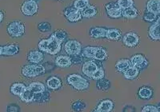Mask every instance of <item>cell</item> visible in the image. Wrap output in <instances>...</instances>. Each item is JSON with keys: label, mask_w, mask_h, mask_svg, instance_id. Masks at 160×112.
<instances>
[{"label": "cell", "mask_w": 160, "mask_h": 112, "mask_svg": "<svg viewBox=\"0 0 160 112\" xmlns=\"http://www.w3.org/2000/svg\"><path fill=\"white\" fill-rule=\"evenodd\" d=\"M97 11L95 9V7L93 6H88V8H86L85 9L82 10V15L84 18H91V17L95 16L96 15Z\"/></svg>", "instance_id": "cell-29"}, {"label": "cell", "mask_w": 160, "mask_h": 112, "mask_svg": "<svg viewBox=\"0 0 160 112\" xmlns=\"http://www.w3.org/2000/svg\"><path fill=\"white\" fill-rule=\"evenodd\" d=\"M89 6L88 0H75L74 2V8L78 11H82Z\"/></svg>", "instance_id": "cell-31"}, {"label": "cell", "mask_w": 160, "mask_h": 112, "mask_svg": "<svg viewBox=\"0 0 160 112\" xmlns=\"http://www.w3.org/2000/svg\"><path fill=\"white\" fill-rule=\"evenodd\" d=\"M106 9L108 11V14L111 18H120L122 15V9L119 6L115 3H111L106 5Z\"/></svg>", "instance_id": "cell-8"}, {"label": "cell", "mask_w": 160, "mask_h": 112, "mask_svg": "<svg viewBox=\"0 0 160 112\" xmlns=\"http://www.w3.org/2000/svg\"><path fill=\"white\" fill-rule=\"evenodd\" d=\"M65 15L69 20L70 22H78L82 18V13L80 12V11L75 9V8H68V10L65 11Z\"/></svg>", "instance_id": "cell-9"}, {"label": "cell", "mask_w": 160, "mask_h": 112, "mask_svg": "<svg viewBox=\"0 0 160 112\" xmlns=\"http://www.w3.org/2000/svg\"><path fill=\"white\" fill-rule=\"evenodd\" d=\"M19 97L22 101L26 102V103H31L32 101H34L35 93L33 92L29 87H28L26 88V90H24V92Z\"/></svg>", "instance_id": "cell-20"}, {"label": "cell", "mask_w": 160, "mask_h": 112, "mask_svg": "<svg viewBox=\"0 0 160 112\" xmlns=\"http://www.w3.org/2000/svg\"><path fill=\"white\" fill-rule=\"evenodd\" d=\"M18 52V47L17 45L11 44V45L2 47V55H15Z\"/></svg>", "instance_id": "cell-17"}, {"label": "cell", "mask_w": 160, "mask_h": 112, "mask_svg": "<svg viewBox=\"0 0 160 112\" xmlns=\"http://www.w3.org/2000/svg\"><path fill=\"white\" fill-rule=\"evenodd\" d=\"M53 35H54V37H55L57 40H58V41L62 43V41H63V40L65 39L66 37H67V32L64 31H57L56 32H55V34H53Z\"/></svg>", "instance_id": "cell-37"}, {"label": "cell", "mask_w": 160, "mask_h": 112, "mask_svg": "<svg viewBox=\"0 0 160 112\" xmlns=\"http://www.w3.org/2000/svg\"><path fill=\"white\" fill-rule=\"evenodd\" d=\"M139 70L137 67L131 66L129 68H128L124 71V77L127 79H134L138 75Z\"/></svg>", "instance_id": "cell-18"}, {"label": "cell", "mask_w": 160, "mask_h": 112, "mask_svg": "<svg viewBox=\"0 0 160 112\" xmlns=\"http://www.w3.org/2000/svg\"><path fill=\"white\" fill-rule=\"evenodd\" d=\"M141 112H160V111L158 110L157 107L151 106V105H148V106H145V107L142 109V111Z\"/></svg>", "instance_id": "cell-41"}, {"label": "cell", "mask_w": 160, "mask_h": 112, "mask_svg": "<svg viewBox=\"0 0 160 112\" xmlns=\"http://www.w3.org/2000/svg\"><path fill=\"white\" fill-rule=\"evenodd\" d=\"M149 35L154 40L160 39V20L158 18L156 22L150 27Z\"/></svg>", "instance_id": "cell-12"}, {"label": "cell", "mask_w": 160, "mask_h": 112, "mask_svg": "<svg viewBox=\"0 0 160 112\" xmlns=\"http://www.w3.org/2000/svg\"><path fill=\"white\" fill-rule=\"evenodd\" d=\"M110 82L107 79H100L98 80V83H97V86H98V88L99 90H107L109 89L110 87Z\"/></svg>", "instance_id": "cell-34"}, {"label": "cell", "mask_w": 160, "mask_h": 112, "mask_svg": "<svg viewBox=\"0 0 160 112\" xmlns=\"http://www.w3.org/2000/svg\"><path fill=\"white\" fill-rule=\"evenodd\" d=\"M2 20H3V14L0 11V23L2 22Z\"/></svg>", "instance_id": "cell-43"}, {"label": "cell", "mask_w": 160, "mask_h": 112, "mask_svg": "<svg viewBox=\"0 0 160 112\" xmlns=\"http://www.w3.org/2000/svg\"><path fill=\"white\" fill-rule=\"evenodd\" d=\"M2 47L0 46V55H2Z\"/></svg>", "instance_id": "cell-44"}, {"label": "cell", "mask_w": 160, "mask_h": 112, "mask_svg": "<svg viewBox=\"0 0 160 112\" xmlns=\"http://www.w3.org/2000/svg\"><path fill=\"white\" fill-rule=\"evenodd\" d=\"M26 88H27V87L24 85L23 83H15L11 86V92L13 94H15V95L20 96L24 92V90H26Z\"/></svg>", "instance_id": "cell-16"}, {"label": "cell", "mask_w": 160, "mask_h": 112, "mask_svg": "<svg viewBox=\"0 0 160 112\" xmlns=\"http://www.w3.org/2000/svg\"><path fill=\"white\" fill-rule=\"evenodd\" d=\"M38 28L41 32H48L51 29V26L48 23H41L38 24Z\"/></svg>", "instance_id": "cell-38"}, {"label": "cell", "mask_w": 160, "mask_h": 112, "mask_svg": "<svg viewBox=\"0 0 160 112\" xmlns=\"http://www.w3.org/2000/svg\"><path fill=\"white\" fill-rule=\"evenodd\" d=\"M113 107H114V103H113V102L110 99H106L99 103L97 109L102 110L103 112H110L112 110Z\"/></svg>", "instance_id": "cell-23"}, {"label": "cell", "mask_w": 160, "mask_h": 112, "mask_svg": "<svg viewBox=\"0 0 160 112\" xmlns=\"http://www.w3.org/2000/svg\"><path fill=\"white\" fill-rule=\"evenodd\" d=\"M49 93L47 91H43L41 93H37L35 94V97H34V101L38 102V103H44L49 100Z\"/></svg>", "instance_id": "cell-27"}, {"label": "cell", "mask_w": 160, "mask_h": 112, "mask_svg": "<svg viewBox=\"0 0 160 112\" xmlns=\"http://www.w3.org/2000/svg\"><path fill=\"white\" fill-rule=\"evenodd\" d=\"M45 72V68L42 66L27 65L22 69V73L26 77H36Z\"/></svg>", "instance_id": "cell-2"}, {"label": "cell", "mask_w": 160, "mask_h": 112, "mask_svg": "<svg viewBox=\"0 0 160 112\" xmlns=\"http://www.w3.org/2000/svg\"><path fill=\"white\" fill-rule=\"evenodd\" d=\"M28 59L29 60L31 63H34V64H39L40 62H42L43 60V54L41 51H31L28 54Z\"/></svg>", "instance_id": "cell-14"}, {"label": "cell", "mask_w": 160, "mask_h": 112, "mask_svg": "<svg viewBox=\"0 0 160 112\" xmlns=\"http://www.w3.org/2000/svg\"><path fill=\"white\" fill-rule=\"evenodd\" d=\"M97 47H87L83 49L82 51V55L87 58L92 59L95 56V51H96Z\"/></svg>", "instance_id": "cell-32"}, {"label": "cell", "mask_w": 160, "mask_h": 112, "mask_svg": "<svg viewBox=\"0 0 160 112\" xmlns=\"http://www.w3.org/2000/svg\"><path fill=\"white\" fill-rule=\"evenodd\" d=\"M131 66V61L128 59L118 60L115 64V68L119 72H124L128 68Z\"/></svg>", "instance_id": "cell-22"}, {"label": "cell", "mask_w": 160, "mask_h": 112, "mask_svg": "<svg viewBox=\"0 0 160 112\" xmlns=\"http://www.w3.org/2000/svg\"><path fill=\"white\" fill-rule=\"evenodd\" d=\"M122 15H123L125 18H135V17H137L138 15V11H137L136 8H135L134 7H131V8H128V9H125L122 11Z\"/></svg>", "instance_id": "cell-28"}, {"label": "cell", "mask_w": 160, "mask_h": 112, "mask_svg": "<svg viewBox=\"0 0 160 112\" xmlns=\"http://www.w3.org/2000/svg\"><path fill=\"white\" fill-rule=\"evenodd\" d=\"M48 40H49V43H48L47 53L52 54V55L58 54L61 50V43L58 40H57L53 34L48 38Z\"/></svg>", "instance_id": "cell-6"}, {"label": "cell", "mask_w": 160, "mask_h": 112, "mask_svg": "<svg viewBox=\"0 0 160 112\" xmlns=\"http://www.w3.org/2000/svg\"><path fill=\"white\" fill-rule=\"evenodd\" d=\"M29 87L35 94L43 92L46 90L44 84H42V83H38V82H34V83H31L29 85Z\"/></svg>", "instance_id": "cell-26"}, {"label": "cell", "mask_w": 160, "mask_h": 112, "mask_svg": "<svg viewBox=\"0 0 160 112\" xmlns=\"http://www.w3.org/2000/svg\"><path fill=\"white\" fill-rule=\"evenodd\" d=\"M158 19H159V20H160V18H158Z\"/></svg>", "instance_id": "cell-48"}, {"label": "cell", "mask_w": 160, "mask_h": 112, "mask_svg": "<svg viewBox=\"0 0 160 112\" xmlns=\"http://www.w3.org/2000/svg\"><path fill=\"white\" fill-rule=\"evenodd\" d=\"M138 42H139V38H138V34H136L135 33L129 32L126 34L125 36L123 37V43L127 47H135V46L138 45Z\"/></svg>", "instance_id": "cell-10"}, {"label": "cell", "mask_w": 160, "mask_h": 112, "mask_svg": "<svg viewBox=\"0 0 160 112\" xmlns=\"http://www.w3.org/2000/svg\"><path fill=\"white\" fill-rule=\"evenodd\" d=\"M117 4L119 6L121 9H128V8H131L134 5V1L133 0H118Z\"/></svg>", "instance_id": "cell-33"}, {"label": "cell", "mask_w": 160, "mask_h": 112, "mask_svg": "<svg viewBox=\"0 0 160 112\" xmlns=\"http://www.w3.org/2000/svg\"><path fill=\"white\" fill-rule=\"evenodd\" d=\"M157 15H155V13L150 12V11H147V12L144 14L143 18L146 20V21H148V22H152L156 18Z\"/></svg>", "instance_id": "cell-40"}, {"label": "cell", "mask_w": 160, "mask_h": 112, "mask_svg": "<svg viewBox=\"0 0 160 112\" xmlns=\"http://www.w3.org/2000/svg\"><path fill=\"white\" fill-rule=\"evenodd\" d=\"M12 112H18V111H12Z\"/></svg>", "instance_id": "cell-47"}, {"label": "cell", "mask_w": 160, "mask_h": 112, "mask_svg": "<svg viewBox=\"0 0 160 112\" xmlns=\"http://www.w3.org/2000/svg\"><path fill=\"white\" fill-rule=\"evenodd\" d=\"M68 83L78 90H85L89 87V83L85 79L82 78V76L75 74L68 76Z\"/></svg>", "instance_id": "cell-1"}, {"label": "cell", "mask_w": 160, "mask_h": 112, "mask_svg": "<svg viewBox=\"0 0 160 112\" xmlns=\"http://www.w3.org/2000/svg\"><path fill=\"white\" fill-rule=\"evenodd\" d=\"M106 32H107V30L102 27H94L90 31V34H91V37L94 38H104L106 37Z\"/></svg>", "instance_id": "cell-21"}, {"label": "cell", "mask_w": 160, "mask_h": 112, "mask_svg": "<svg viewBox=\"0 0 160 112\" xmlns=\"http://www.w3.org/2000/svg\"><path fill=\"white\" fill-rule=\"evenodd\" d=\"M104 74H105V72H104L103 69L98 68L97 69V71L93 74L92 76H91V78L95 80H100L102 79H103Z\"/></svg>", "instance_id": "cell-36"}, {"label": "cell", "mask_w": 160, "mask_h": 112, "mask_svg": "<svg viewBox=\"0 0 160 112\" xmlns=\"http://www.w3.org/2000/svg\"><path fill=\"white\" fill-rule=\"evenodd\" d=\"M86 107V104L82 101H77L72 104V110L74 111L80 112L83 110Z\"/></svg>", "instance_id": "cell-35"}, {"label": "cell", "mask_w": 160, "mask_h": 112, "mask_svg": "<svg viewBox=\"0 0 160 112\" xmlns=\"http://www.w3.org/2000/svg\"><path fill=\"white\" fill-rule=\"evenodd\" d=\"M48 43H49V40L48 39H42V41H40L38 43V49H39L41 51H44V52H47V50H48Z\"/></svg>", "instance_id": "cell-39"}, {"label": "cell", "mask_w": 160, "mask_h": 112, "mask_svg": "<svg viewBox=\"0 0 160 112\" xmlns=\"http://www.w3.org/2000/svg\"><path fill=\"white\" fill-rule=\"evenodd\" d=\"M94 112H103V111H102V110H98V109H96V110H95Z\"/></svg>", "instance_id": "cell-46"}, {"label": "cell", "mask_w": 160, "mask_h": 112, "mask_svg": "<svg viewBox=\"0 0 160 112\" xmlns=\"http://www.w3.org/2000/svg\"><path fill=\"white\" fill-rule=\"evenodd\" d=\"M107 57H108V53H107L105 49L102 48V47H97L94 59L102 61V60L105 59Z\"/></svg>", "instance_id": "cell-30"}, {"label": "cell", "mask_w": 160, "mask_h": 112, "mask_svg": "<svg viewBox=\"0 0 160 112\" xmlns=\"http://www.w3.org/2000/svg\"><path fill=\"white\" fill-rule=\"evenodd\" d=\"M130 61H131V66L137 67L138 70L145 69L148 65V60L146 59L145 57L142 54H135L133 56Z\"/></svg>", "instance_id": "cell-7"}, {"label": "cell", "mask_w": 160, "mask_h": 112, "mask_svg": "<svg viewBox=\"0 0 160 112\" xmlns=\"http://www.w3.org/2000/svg\"><path fill=\"white\" fill-rule=\"evenodd\" d=\"M70 58H71V62L75 64H80L82 60V57L79 54H74V55H71V57H70Z\"/></svg>", "instance_id": "cell-42"}, {"label": "cell", "mask_w": 160, "mask_h": 112, "mask_svg": "<svg viewBox=\"0 0 160 112\" xmlns=\"http://www.w3.org/2000/svg\"><path fill=\"white\" fill-rule=\"evenodd\" d=\"M64 49L68 54L74 55V54H79L81 50H82V47H81V44L79 42L76 41V40H70V41L67 42Z\"/></svg>", "instance_id": "cell-5"}, {"label": "cell", "mask_w": 160, "mask_h": 112, "mask_svg": "<svg viewBox=\"0 0 160 112\" xmlns=\"http://www.w3.org/2000/svg\"><path fill=\"white\" fill-rule=\"evenodd\" d=\"M147 10L158 15L160 13V0H149L147 3Z\"/></svg>", "instance_id": "cell-13"}, {"label": "cell", "mask_w": 160, "mask_h": 112, "mask_svg": "<svg viewBox=\"0 0 160 112\" xmlns=\"http://www.w3.org/2000/svg\"><path fill=\"white\" fill-rule=\"evenodd\" d=\"M98 66L95 64V62L93 61H88L86 62L85 64L82 66V72L86 75L91 77L93 75V74L97 71L98 69Z\"/></svg>", "instance_id": "cell-11"}, {"label": "cell", "mask_w": 160, "mask_h": 112, "mask_svg": "<svg viewBox=\"0 0 160 112\" xmlns=\"http://www.w3.org/2000/svg\"><path fill=\"white\" fill-rule=\"evenodd\" d=\"M157 108H158V110H159V111H160V103H158V106H157Z\"/></svg>", "instance_id": "cell-45"}, {"label": "cell", "mask_w": 160, "mask_h": 112, "mask_svg": "<svg viewBox=\"0 0 160 112\" xmlns=\"http://www.w3.org/2000/svg\"><path fill=\"white\" fill-rule=\"evenodd\" d=\"M21 10L23 15L31 16L38 11V4L35 0H28L22 4Z\"/></svg>", "instance_id": "cell-4"}, {"label": "cell", "mask_w": 160, "mask_h": 112, "mask_svg": "<svg viewBox=\"0 0 160 112\" xmlns=\"http://www.w3.org/2000/svg\"><path fill=\"white\" fill-rule=\"evenodd\" d=\"M25 31V27L23 23L21 22H13L8 26V34L13 38H18V37L22 36Z\"/></svg>", "instance_id": "cell-3"}, {"label": "cell", "mask_w": 160, "mask_h": 112, "mask_svg": "<svg viewBox=\"0 0 160 112\" xmlns=\"http://www.w3.org/2000/svg\"><path fill=\"white\" fill-rule=\"evenodd\" d=\"M47 86L50 89L57 90V89L60 88V87H62V83H61L59 79L55 77V76H53V77H51V78L48 79V81H47Z\"/></svg>", "instance_id": "cell-19"}, {"label": "cell", "mask_w": 160, "mask_h": 112, "mask_svg": "<svg viewBox=\"0 0 160 112\" xmlns=\"http://www.w3.org/2000/svg\"><path fill=\"white\" fill-rule=\"evenodd\" d=\"M121 37V32L118 29H109L107 30L106 32V38L111 40H118Z\"/></svg>", "instance_id": "cell-24"}, {"label": "cell", "mask_w": 160, "mask_h": 112, "mask_svg": "<svg viewBox=\"0 0 160 112\" xmlns=\"http://www.w3.org/2000/svg\"><path fill=\"white\" fill-rule=\"evenodd\" d=\"M55 64L59 67H68L71 65L72 62L69 56L61 55L57 57L55 59Z\"/></svg>", "instance_id": "cell-15"}, {"label": "cell", "mask_w": 160, "mask_h": 112, "mask_svg": "<svg viewBox=\"0 0 160 112\" xmlns=\"http://www.w3.org/2000/svg\"><path fill=\"white\" fill-rule=\"evenodd\" d=\"M153 91L150 87H144L140 88L139 91H138V96L142 99H148L152 96Z\"/></svg>", "instance_id": "cell-25"}]
</instances>
